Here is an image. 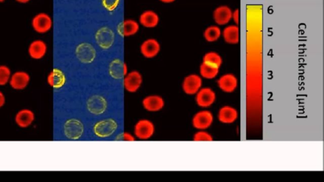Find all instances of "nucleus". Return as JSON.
Wrapping results in <instances>:
<instances>
[{
	"mask_svg": "<svg viewBox=\"0 0 324 182\" xmlns=\"http://www.w3.org/2000/svg\"><path fill=\"white\" fill-rule=\"evenodd\" d=\"M115 140L117 141H127V142H133L136 141V137H135L133 134L131 133L124 131L119 133V134L115 137Z\"/></svg>",
	"mask_w": 324,
	"mask_h": 182,
	"instance_id": "7c9ffc66",
	"label": "nucleus"
},
{
	"mask_svg": "<svg viewBox=\"0 0 324 182\" xmlns=\"http://www.w3.org/2000/svg\"><path fill=\"white\" fill-rule=\"evenodd\" d=\"M119 129V123L113 118H105L96 122L93 126V133L98 139L110 138Z\"/></svg>",
	"mask_w": 324,
	"mask_h": 182,
	"instance_id": "f257e3e1",
	"label": "nucleus"
},
{
	"mask_svg": "<svg viewBox=\"0 0 324 182\" xmlns=\"http://www.w3.org/2000/svg\"><path fill=\"white\" fill-rule=\"evenodd\" d=\"M202 62L220 68L223 63V59L219 53L215 51H210L206 53L203 56Z\"/></svg>",
	"mask_w": 324,
	"mask_h": 182,
	"instance_id": "bb28decb",
	"label": "nucleus"
},
{
	"mask_svg": "<svg viewBox=\"0 0 324 182\" xmlns=\"http://www.w3.org/2000/svg\"><path fill=\"white\" fill-rule=\"evenodd\" d=\"M128 72V65L126 61L120 58L113 59L108 66V73L110 77L115 80L123 79Z\"/></svg>",
	"mask_w": 324,
	"mask_h": 182,
	"instance_id": "1a4fd4ad",
	"label": "nucleus"
},
{
	"mask_svg": "<svg viewBox=\"0 0 324 182\" xmlns=\"http://www.w3.org/2000/svg\"><path fill=\"white\" fill-rule=\"evenodd\" d=\"M156 127L151 120L147 119H139L135 124L133 134L136 140L148 141L155 134Z\"/></svg>",
	"mask_w": 324,
	"mask_h": 182,
	"instance_id": "f03ea898",
	"label": "nucleus"
},
{
	"mask_svg": "<svg viewBox=\"0 0 324 182\" xmlns=\"http://www.w3.org/2000/svg\"><path fill=\"white\" fill-rule=\"evenodd\" d=\"M202 84V77L196 73H191L184 78L182 89L186 95H195L200 90Z\"/></svg>",
	"mask_w": 324,
	"mask_h": 182,
	"instance_id": "9d476101",
	"label": "nucleus"
},
{
	"mask_svg": "<svg viewBox=\"0 0 324 182\" xmlns=\"http://www.w3.org/2000/svg\"><path fill=\"white\" fill-rule=\"evenodd\" d=\"M53 19L45 12L37 14L32 19L31 26L36 33L41 34L48 33L53 28Z\"/></svg>",
	"mask_w": 324,
	"mask_h": 182,
	"instance_id": "6e6552de",
	"label": "nucleus"
},
{
	"mask_svg": "<svg viewBox=\"0 0 324 182\" xmlns=\"http://www.w3.org/2000/svg\"><path fill=\"white\" fill-rule=\"evenodd\" d=\"M213 122V115L210 111H200L194 115L192 119L193 127L199 130H205L210 127Z\"/></svg>",
	"mask_w": 324,
	"mask_h": 182,
	"instance_id": "f3484780",
	"label": "nucleus"
},
{
	"mask_svg": "<svg viewBox=\"0 0 324 182\" xmlns=\"http://www.w3.org/2000/svg\"><path fill=\"white\" fill-rule=\"evenodd\" d=\"M75 54L77 60L81 63L91 64L97 58V50L92 44L81 43L75 48Z\"/></svg>",
	"mask_w": 324,
	"mask_h": 182,
	"instance_id": "0eeeda50",
	"label": "nucleus"
},
{
	"mask_svg": "<svg viewBox=\"0 0 324 182\" xmlns=\"http://www.w3.org/2000/svg\"><path fill=\"white\" fill-rule=\"evenodd\" d=\"M232 21L234 22V24L239 26L240 22V11L239 9H235L232 11Z\"/></svg>",
	"mask_w": 324,
	"mask_h": 182,
	"instance_id": "2f4dec72",
	"label": "nucleus"
},
{
	"mask_svg": "<svg viewBox=\"0 0 324 182\" xmlns=\"http://www.w3.org/2000/svg\"><path fill=\"white\" fill-rule=\"evenodd\" d=\"M31 77L26 71L17 70L12 73L9 85L15 90H23L30 84Z\"/></svg>",
	"mask_w": 324,
	"mask_h": 182,
	"instance_id": "4468645a",
	"label": "nucleus"
},
{
	"mask_svg": "<svg viewBox=\"0 0 324 182\" xmlns=\"http://www.w3.org/2000/svg\"><path fill=\"white\" fill-rule=\"evenodd\" d=\"M220 68L202 62L200 66V74L206 79H213L219 73Z\"/></svg>",
	"mask_w": 324,
	"mask_h": 182,
	"instance_id": "a878e982",
	"label": "nucleus"
},
{
	"mask_svg": "<svg viewBox=\"0 0 324 182\" xmlns=\"http://www.w3.org/2000/svg\"><path fill=\"white\" fill-rule=\"evenodd\" d=\"M237 118V110L230 106H224L221 108L218 113V120L224 124H233L236 121Z\"/></svg>",
	"mask_w": 324,
	"mask_h": 182,
	"instance_id": "b1692460",
	"label": "nucleus"
},
{
	"mask_svg": "<svg viewBox=\"0 0 324 182\" xmlns=\"http://www.w3.org/2000/svg\"><path fill=\"white\" fill-rule=\"evenodd\" d=\"M160 18L156 12L146 10L142 12L139 17V24L146 29H153L158 26Z\"/></svg>",
	"mask_w": 324,
	"mask_h": 182,
	"instance_id": "412c9836",
	"label": "nucleus"
},
{
	"mask_svg": "<svg viewBox=\"0 0 324 182\" xmlns=\"http://www.w3.org/2000/svg\"><path fill=\"white\" fill-rule=\"evenodd\" d=\"M159 2L165 4H171L175 2L176 0H158Z\"/></svg>",
	"mask_w": 324,
	"mask_h": 182,
	"instance_id": "72a5a7b5",
	"label": "nucleus"
},
{
	"mask_svg": "<svg viewBox=\"0 0 324 182\" xmlns=\"http://www.w3.org/2000/svg\"><path fill=\"white\" fill-rule=\"evenodd\" d=\"M109 103L106 98L101 95L91 96L86 103V108L90 114L99 117L107 112Z\"/></svg>",
	"mask_w": 324,
	"mask_h": 182,
	"instance_id": "7ed1b4c3",
	"label": "nucleus"
},
{
	"mask_svg": "<svg viewBox=\"0 0 324 182\" xmlns=\"http://www.w3.org/2000/svg\"><path fill=\"white\" fill-rule=\"evenodd\" d=\"M222 37L225 43L235 45L239 43L240 29L236 24H228L222 30Z\"/></svg>",
	"mask_w": 324,
	"mask_h": 182,
	"instance_id": "4be33fe9",
	"label": "nucleus"
},
{
	"mask_svg": "<svg viewBox=\"0 0 324 182\" xmlns=\"http://www.w3.org/2000/svg\"><path fill=\"white\" fill-rule=\"evenodd\" d=\"M6 96L1 90H0V110L4 107L6 104Z\"/></svg>",
	"mask_w": 324,
	"mask_h": 182,
	"instance_id": "473e14b6",
	"label": "nucleus"
},
{
	"mask_svg": "<svg viewBox=\"0 0 324 182\" xmlns=\"http://www.w3.org/2000/svg\"><path fill=\"white\" fill-rule=\"evenodd\" d=\"M36 120L35 113L29 108H22L15 115L14 122L20 129H28Z\"/></svg>",
	"mask_w": 324,
	"mask_h": 182,
	"instance_id": "9b49d317",
	"label": "nucleus"
},
{
	"mask_svg": "<svg viewBox=\"0 0 324 182\" xmlns=\"http://www.w3.org/2000/svg\"><path fill=\"white\" fill-rule=\"evenodd\" d=\"M115 33L111 28L105 26L98 29L95 35V43L101 50H110L114 45Z\"/></svg>",
	"mask_w": 324,
	"mask_h": 182,
	"instance_id": "39448f33",
	"label": "nucleus"
},
{
	"mask_svg": "<svg viewBox=\"0 0 324 182\" xmlns=\"http://www.w3.org/2000/svg\"><path fill=\"white\" fill-rule=\"evenodd\" d=\"M193 140L194 141H212L213 139L209 133L204 130H200L193 135Z\"/></svg>",
	"mask_w": 324,
	"mask_h": 182,
	"instance_id": "c85d7f7f",
	"label": "nucleus"
},
{
	"mask_svg": "<svg viewBox=\"0 0 324 182\" xmlns=\"http://www.w3.org/2000/svg\"><path fill=\"white\" fill-rule=\"evenodd\" d=\"M63 132L65 138L77 141L82 138L85 134V125L79 119L72 118L66 120L63 125Z\"/></svg>",
	"mask_w": 324,
	"mask_h": 182,
	"instance_id": "20e7f679",
	"label": "nucleus"
},
{
	"mask_svg": "<svg viewBox=\"0 0 324 182\" xmlns=\"http://www.w3.org/2000/svg\"><path fill=\"white\" fill-rule=\"evenodd\" d=\"M28 52L29 57L33 60H41L47 54V44L42 39H35L29 44Z\"/></svg>",
	"mask_w": 324,
	"mask_h": 182,
	"instance_id": "a211bd4d",
	"label": "nucleus"
},
{
	"mask_svg": "<svg viewBox=\"0 0 324 182\" xmlns=\"http://www.w3.org/2000/svg\"><path fill=\"white\" fill-rule=\"evenodd\" d=\"M122 80V85L127 93L134 94L141 88L143 83V77L138 70L129 71Z\"/></svg>",
	"mask_w": 324,
	"mask_h": 182,
	"instance_id": "423d86ee",
	"label": "nucleus"
},
{
	"mask_svg": "<svg viewBox=\"0 0 324 182\" xmlns=\"http://www.w3.org/2000/svg\"><path fill=\"white\" fill-rule=\"evenodd\" d=\"M217 83L218 87L223 92L231 93L236 89L238 80L237 77L232 73H225L218 78Z\"/></svg>",
	"mask_w": 324,
	"mask_h": 182,
	"instance_id": "5701e85b",
	"label": "nucleus"
},
{
	"mask_svg": "<svg viewBox=\"0 0 324 182\" xmlns=\"http://www.w3.org/2000/svg\"><path fill=\"white\" fill-rule=\"evenodd\" d=\"M203 36L208 43H215L222 37V29L216 24L210 25L205 28Z\"/></svg>",
	"mask_w": 324,
	"mask_h": 182,
	"instance_id": "393cba45",
	"label": "nucleus"
},
{
	"mask_svg": "<svg viewBox=\"0 0 324 182\" xmlns=\"http://www.w3.org/2000/svg\"><path fill=\"white\" fill-rule=\"evenodd\" d=\"M15 1L20 4H26L30 2L31 0H15Z\"/></svg>",
	"mask_w": 324,
	"mask_h": 182,
	"instance_id": "f704fd0d",
	"label": "nucleus"
},
{
	"mask_svg": "<svg viewBox=\"0 0 324 182\" xmlns=\"http://www.w3.org/2000/svg\"><path fill=\"white\" fill-rule=\"evenodd\" d=\"M139 50L144 58L153 59L160 53L161 44L156 39H146L140 45Z\"/></svg>",
	"mask_w": 324,
	"mask_h": 182,
	"instance_id": "ddd939ff",
	"label": "nucleus"
},
{
	"mask_svg": "<svg viewBox=\"0 0 324 182\" xmlns=\"http://www.w3.org/2000/svg\"><path fill=\"white\" fill-rule=\"evenodd\" d=\"M233 10L226 5H221L213 11L212 17L216 25L225 26L232 21Z\"/></svg>",
	"mask_w": 324,
	"mask_h": 182,
	"instance_id": "2eb2a0df",
	"label": "nucleus"
},
{
	"mask_svg": "<svg viewBox=\"0 0 324 182\" xmlns=\"http://www.w3.org/2000/svg\"><path fill=\"white\" fill-rule=\"evenodd\" d=\"M11 68L6 65H0V87L8 85L12 74Z\"/></svg>",
	"mask_w": 324,
	"mask_h": 182,
	"instance_id": "cd10ccee",
	"label": "nucleus"
},
{
	"mask_svg": "<svg viewBox=\"0 0 324 182\" xmlns=\"http://www.w3.org/2000/svg\"><path fill=\"white\" fill-rule=\"evenodd\" d=\"M121 0H102V6L106 11L114 12L119 7Z\"/></svg>",
	"mask_w": 324,
	"mask_h": 182,
	"instance_id": "c756f323",
	"label": "nucleus"
},
{
	"mask_svg": "<svg viewBox=\"0 0 324 182\" xmlns=\"http://www.w3.org/2000/svg\"><path fill=\"white\" fill-rule=\"evenodd\" d=\"M46 82L54 90H60L62 88L67 82V77L62 70L54 68L49 72L46 77Z\"/></svg>",
	"mask_w": 324,
	"mask_h": 182,
	"instance_id": "dca6fc26",
	"label": "nucleus"
},
{
	"mask_svg": "<svg viewBox=\"0 0 324 182\" xmlns=\"http://www.w3.org/2000/svg\"><path fill=\"white\" fill-rule=\"evenodd\" d=\"M142 107L149 113L161 112L166 107V101L160 95H150L146 96L142 100Z\"/></svg>",
	"mask_w": 324,
	"mask_h": 182,
	"instance_id": "f8f14e48",
	"label": "nucleus"
},
{
	"mask_svg": "<svg viewBox=\"0 0 324 182\" xmlns=\"http://www.w3.org/2000/svg\"><path fill=\"white\" fill-rule=\"evenodd\" d=\"M140 29L139 22L132 19H125L117 27L118 34L122 38H129L136 35Z\"/></svg>",
	"mask_w": 324,
	"mask_h": 182,
	"instance_id": "6ab92c4d",
	"label": "nucleus"
},
{
	"mask_svg": "<svg viewBox=\"0 0 324 182\" xmlns=\"http://www.w3.org/2000/svg\"><path fill=\"white\" fill-rule=\"evenodd\" d=\"M195 95L196 104L201 108L210 107L215 102V93L209 87L201 88Z\"/></svg>",
	"mask_w": 324,
	"mask_h": 182,
	"instance_id": "aec40b11",
	"label": "nucleus"
},
{
	"mask_svg": "<svg viewBox=\"0 0 324 182\" xmlns=\"http://www.w3.org/2000/svg\"><path fill=\"white\" fill-rule=\"evenodd\" d=\"M6 1L7 0H0V4L4 3V2Z\"/></svg>",
	"mask_w": 324,
	"mask_h": 182,
	"instance_id": "c9c22d12",
	"label": "nucleus"
}]
</instances>
